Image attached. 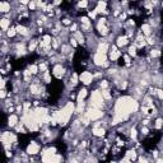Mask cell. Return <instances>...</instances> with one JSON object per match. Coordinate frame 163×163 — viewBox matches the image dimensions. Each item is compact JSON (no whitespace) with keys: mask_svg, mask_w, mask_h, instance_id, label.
Masks as SVG:
<instances>
[{"mask_svg":"<svg viewBox=\"0 0 163 163\" xmlns=\"http://www.w3.org/2000/svg\"><path fill=\"white\" fill-rule=\"evenodd\" d=\"M136 50H138V49H136V46L131 45L130 47H129V50H127V55H129V56H132V57L136 56V54H138V52H136Z\"/></svg>","mask_w":163,"mask_h":163,"instance_id":"26","label":"cell"},{"mask_svg":"<svg viewBox=\"0 0 163 163\" xmlns=\"http://www.w3.org/2000/svg\"><path fill=\"white\" fill-rule=\"evenodd\" d=\"M71 51V47H70V45H61V54H64V55H66V54H69Z\"/></svg>","mask_w":163,"mask_h":163,"instance_id":"29","label":"cell"},{"mask_svg":"<svg viewBox=\"0 0 163 163\" xmlns=\"http://www.w3.org/2000/svg\"><path fill=\"white\" fill-rule=\"evenodd\" d=\"M28 9L29 10H36L37 9V3H35V1H29V4H28Z\"/></svg>","mask_w":163,"mask_h":163,"instance_id":"36","label":"cell"},{"mask_svg":"<svg viewBox=\"0 0 163 163\" xmlns=\"http://www.w3.org/2000/svg\"><path fill=\"white\" fill-rule=\"evenodd\" d=\"M73 37H74L75 40L78 41V44H82V45H83L84 42H85V37H84L83 33H82V31H76V32H74Z\"/></svg>","mask_w":163,"mask_h":163,"instance_id":"18","label":"cell"},{"mask_svg":"<svg viewBox=\"0 0 163 163\" xmlns=\"http://www.w3.org/2000/svg\"><path fill=\"white\" fill-rule=\"evenodd\" d=\"M38 45H40V42L33 38V40H31V41H29V44H28V51H29V52H33V51L37 49Z\"/></svg>","mask_w":163,"mask_h":163,"instance_id":"20","label":"cell"},{"mask_svg":"<svg viewBox=\"0 0 163 163\" xmlns=\"http://www.w3.org/2000/svg\"><path fill=\"white\" fill-rule=\"evenodd\" d=\"M138 108H139L138 101L132 97L125 96L117 100L116 105H115V115H119V116L127 119L129 115L136 112Z\"/></svg>","mask_w":163,"mask_h":163,"instance_id":"1","label":"cell"},{"mask_svg":"<svg viewBox=\"0 0 163 163\" xmlns=\"http://www.w3.org/2000/svg\"><path fill=\"white\" fill-rule=\"evenodd\" d=\"M152 25L149 23H144L141 24V33H143V36L145 37H151L152 36Z\"/></svg>","mask_w":163,"mask_h":163,"instance_id":"14","label":"cell"},{"mask_svg":"<svg viewBox=\"0 0 163 163\" xmlns=\"http://www.w3.org/2000/svg\"><path fill=\"white\" fill-rule=\"evenodd\" d=\"M119 163H132V162H131V161H129V159H127V158L125 157V158H124V159H122L121 162H119Z\"/></svg>","mask_w":163,"mask_h":163,"instance_id":"46","label":"cell"},{"mask_svg":"<svg viewBox=\"0 0 163 163\" xmlns=\"http://www.w3.org/2000/svg\"><path fill=\"white\" fill-rule=\"evenodd\" d=\"M61 23L64 25H71V20L69 18H64V19H61Z\"/></svg>","mask_w":163,"mask_h":163,"instance_id":"39","label":"cell"},{"mask_svg":"<svg viewBox=\"0 0 163 163\" xmlns=\"http://www.w3.org/2000/svg\"><path fill=\"white\" fill-rule=\"evenodd\" d=\"M129 161H131V162H134L136 159V152H135V149H130V151H127L126 152V156H125Z\"/></svg>","mask_w":163,"mask_h":163,"instance_id":"21","label":"cell"},{"mask_svg":"<svg viewBox=\"0 0 163 163\" xmlns=\"http://www.w3.org/2000/svg\"><path fill=\"white\" fill-rule=\"evenodd\" d=\"M102 93V97H103V100L105 101H110L111 98H112V93H111L108 89H105V91H101Z\"/></svg>","mask_w":163,"mask_h":163,"instance_id":"25","label":"cell"},{"mask_svg":"<svg viewBox=\"0 0 163 163\" xmlns=\"http://www.w3.org/2000/svg\"><path fill=\"white\" fill-rule=\"evenodd\" d=\"M139 163H149V162H148L147 158H143V157H141V158H139Z\"/></svg>","mask_w":163,"mask_h":163,"instance_id":"44","label":"cell"},{"mask_svg":"<svg viewBox=\"0 0 163 163\" xmlns=\"http://www.w3.org/2000/svg\"><path fill=\"white\" fill-rule=\"evenodd\" d=\"M10 3L8 1H0V12L1 13H9L10 12Z\"/></svg>","mask_w":163,"mask_h":163,"instance_id":"19","label":"cell"},{"mask_svg":"<svg viewBox=\"0 0 163 163\" xmlns=\"http://www.w3.org/2000/svg\"><path fill=\"white\" fill-rule=\"evenodd\" d=\"M121 56H122V54L117 50V46H112V47H111V50H110V56H108L111 61H116V60H119Z\"/></svg>","mask_w":163,"mask_h":163,"instance_id":"10","label":"cell"},{"mask_svg":"<svg viewBox=\"0 0 163 163\" xmlns=\"http://www.w3.org/2000/svg\"><path fill=\"white\" fill-rule=\"evenodd\" d=\"M69 41H70V46H73V47H76V46H78V41H76L74 37H71Z\"/></svg>","mask_w":163,"mask_h":163,"instance_id":"40","label":"cell"},{"mask_svg":"<svg viewBox=\"0 0 163 163\" xmlns=\"http://www.w3.org/2000/svg\"><path fill=\"white\" fill-rule=\"evenodd\" d=\"M124 60H125V64H126V65H129V64H130V56H129V55H124Z\"/></svg>","mask_w":163,"mask_h":163,"instance_id":"42","label":"cell"},{"mask_svg":"<svg viewBox=\"0 0 163 163\" xmlns=\"http://www.w3.org/2000/svg\"><path fill=\"white\" fill-rule=\"evenodd\" d=\"M15 35H17V29H15L14 27H12V28H9V29H8V31H7V36L9 37V38L14 37Z\"/></svg>","mask_w":163,"mask_h":163,"instance_id":"30","label":"cell"},{"mask_svg":"<svg viewBox=\"0 0 163 163\" xmlns=\"http://www.w3.org/2000/svg\"><path fill=\"white\" fill-rule=\"evenodd\" d=\"M65 68H64L61 64H56V65L54 66V69H52V75L55 76V78H57V79H61L64 74H65Z\"/></svg>","mask_w":163,"mask_h":163,"instance_id":"6","label":"cell"},{"mask_svg":"<svg viewBox=\"0 0 163 163\" xmlns=\"http://www.w3.org/2000/svg\"><path fill=\"white\" fill-rule=\"evenodd\" d=\"M127 44H129V37L126 35L117 37V40H116V46L117 47H124V46H126Z\"/></svg>","mask_w":163,"mask_h":163,"instance_id":"16","label":"cell"},{"mask_svg":"<svg viewBox=\"0 0 163 163\" xmlns=\"http://www.w3.org/2000/svg\"><path fill=\"white\" fill-rule=\"evenodd\" d=\"M130 136H131V139H136V136H138V131H136V129L135 127H132L130 129Z\"/></svg>","mask_w":163,"mask_h":163,"instance_id":"35","label":"cell"},{"mask_svg":"<svg viewBox=\"0 0 163 163\" xmlns=\"http://www.w3.org/2000/svg\"><path fill=\"white\" fill-rule=\"evenodd\" d=\"M28 70L31 71L32 75H36V74H38V71H40V68H38L37 64H31V65L28 66Z\"/></svg>","mask_w":163,"mask_h":163,"instance_id":"24","label":"cell"},{"mask_svg":"<svg viewBox=\"0 0 163 163\" xmlns=\"http://www.w3.org/2000/svg\"><path fill=\"white\" fill-rule=\"evenodd\" d=\"M94 10H96L98 14H107V13H108V10H107V3H105V1L97 3V7L94 8Z\"/></svg>","mask_w":163,"mask_h":163,"instance_id":"11","label":"cell"},{"mask_svg":"<svg viewBox=\"0 0 163 163\" xmlns=\"http://www.w3.org/2000/svg\"><path fill=\"white\" fill-rule=\"evenodd\" d=\"M161 5H162V8H163V3H161Z\"/></svg>","mask_w":163,"mask_h":163,"instance_id":"48","label":"cell"},{"mask_svg":"<svg viewBox=\"0 0 163 163\" xmlns=\"http://www.w3.org/2000/svg\"><path fill=\"white\" fill-rule=\"evenodd\" d=\"M42 79L45 80V83H51V74H50V71L47 70V71H45V73H42Z\"/></svg>","mask_w":163,"mask_h":163,"instance_id":"27","label":"cell"},{"mask_svg":"<svg viewBox=\"0 0 163 163\" xmlns=\"http://www.w3.org/2000/svg\"><path fill=\"white\" fill-rule=\"evenodd\" d=\"M78 82H79V75L76 74V73H73L71 76H70V84H71V87H75V85L78 84Z\"/></svg>","mask_w":163,"mask_h":163,"instance_id":"22","label":"cell"},{"mask_svg":"<svg viewBox=\"0 0 163 163\" xmlns=\"http://www.w3.org/2000/svg\"><path fill=\"white\" fill-rule=\"evenodd\" d=\"M78 7H79V8H87V7H88V1H85V0H84V1H80V3L78 4Z\"/></svg>","mask_w":163,"mask_h":163,"instance_id":"41","label":"cell"},{"mask_svg":"<svg viewBox=\"0 0 163 163\" xmlns=\"http://www.w3.org/2000/svg\"><path fill=\"white\" fill-rule=\"evenodd\" d=\"M97 14H98V13L94 10V9H93V10H89V12H88V18H89V19H96V18H97Z\"/></svg>","mask_w":163,"mask_h":163,"instance_id":"32","label":"cell"},{"mask_svg":"<svg viewBox=\"0 0 163 163\" xmlns=\"http://www.w3.org/2000/svg\"><path fill=\"white\" fill-rule=\"evenodd\" d=\"M151 56L154 59V57H161V55H162V51L161 50H158V49H154V50H151Z\"/></svg>","mask_w":163,"mask_h":163,"instance_id":"28","label":"cell"},{"mask_svg":"<svg viewBox=\"0 0 163 163\" xmlns=\"http://www.w3.org/2000/svg\"><path fill=\"white\" fill-rule=\"evenodd\" d=\"M100 87H101L102 91H105V89H108V82H107V80H101Z\"/></svg>","mask_w":163,"mask_h":163,"instance_id":"34","label":"cell"},{"mask_svg":"<svg viewBox=\"0 0 163 163\" xmlns=\"http://www.w3.org/2000/svg\"><path fill=\"white\" fill-rule=\"evenodd\" d=\"M93 63H94V65L102 66V68L110 66V61L107 60V55L100 54V52H96L93 55Z\"/></svg>","mask_w":163,"mask_h":163,"instance_id":"4","label":"cell"},{"mask_svg":"<svg viewBox=\"0 0 163 163\" xmlns=\"http://www.w3.org/2000/svg\"><path fill=\"white\" fill-rule=\"evenodd\" d=\"M68 163H79V161L76 159V158H70L69 162H68Z\"/></svg>","mask_w":163,"mask_h":163,"instance_id":"45","label":"cell"},{"mask_svg":"<svg viewBox=\"0 0 163 163\" xmlns=\"http://www.w3.org/2000/svg\"><path fill=\"white\" fill-rule=\"evenodd\" d=\"M134 45L136 46V49H143V47L147 45V38H145V36H143V33H139V35L136 36Z\"/></svg>","mask_w":163,"mask_h":163,"instance_id":"9","label":"cell"},{"mask_svg":"<svg viewBox=\"0 0 163 163\" xmlns=\"http://www.w3.org/2000/svg\"><path fill=\"white\" fill-rule=\"evenodd\" d=\"M40 145H38L36 141H31L28 145H27V153L29 156H36V154L40 153Z\"/></svg>","mask_w":163,"mask_h":163,"instance_id":"8","label":"cell"},{"mask_svg":"<svg viewBox=\"0 0 163 163\" xmlns=\"http://www.w3.org/2000/svg\"><path fill=\"white\" fill-rule=\"evenodd\" d=\"M105 100L102 97V93L100 91H93L89 98V107H94V108H100L102 110V107L105 105Z\"/></svg>","mask_w":163,"mask_h":163,"instance_id":"2","label":"cell"},{"mask_svg":"<svg viewBox=\"0 0 163 163\" xmlns=\"http://www.w3.org/2000/svg\"><path fill=\"white\" fill-rule=\"evenodd\" d=\"M162 126H163V120L162 119H157L156 124H154V127H156L157 130H159V129H162Z\"/></svg>","mask_w":163,"mask_h":163,"instance_id":"31","label":"cell"},{"mask_svg":"<svg viewBox=\"0 0 163 163\" xmlns=\"http://www.w3.org/2000/svg\"><path fill=\"white\" fill-rule=\"evenodd\" d=\"M5 153H7V158H10V157L13 156V154H12V151H7Z\"/></svg>","mask_w":163,"mask_h":163,"instance_id":"47","label":"cell"},{"mask_svg":"<svg viewBox=\"0 0 163 163\" xmlns=\"http://www.w3.org/2000/svg\"><path fill=\"white\" fill-rule=\"evenodd\" d=\"M15 29H17V33L20 36H28L29 35V29L25 27L24 24H18L15 27Z\"/></svg>","mask_w":163,"mask_h":163,"instance_id":"15","label":"cell"},{"mask_svg":"<svg viewBox=\"0 0 163 163\" xmlns=\"http://www.w3.org/2000/svg\"><path fill=\"white\" fill-rule=\"evenodd\" d=\"M88 96V91L85 88H82L78 92V101H84V98Z\"/></svg>","mask_w":163,"mask_h":163,"instance_id":"23","label":"cell"},{"mask_svg":"<svg viewBox=\"0 0 163 163\" xmlns=\"http://www.w3.org/2000/svg\"><path fill=\"white\" fill-rule=\"evenodd\" d=\"M108 50H110V45L107 44V42H98V45H97V52H100V54H107L108 52Z\"/></svg>","mask_w":163,"mask_h":163,"instance_id":"13","label":"cell"},{"mask_svg":"<svg viewBox=\"0 0 163 163\" xmlns=\"http://www.w3.org/2000/svg\"><path fill=\"white\" fill-rule=\"evenodd\" d=\"M80 24H92L91 19L88 18V17H82L80 18Z\"/></svg>","mask_w":163,"mask_h":163,"instance_id":"33","label":"cell"},{"mask_svg":"<svg viewBox=\"0 0 163 163\" xmlns=\"http://www.w3.org/2000/svg\"><path fill=\"white\" fill-rule=\"evenodd\" d=\"M0 27H1L3 32H7L10 28V19L8 18H1L0 19Z\"/></svg>","mask_w":163,"mask_h":163,"instance_id":"17","label":"cell"},{"mask_svg":"<svg viewBox=\"0 0 163 163\" xmlns=\"http://www.w3.org/2000/svg\"><path fill=\"white\" fill-rule=\"evenodd\" d=\"M84 115L88 117L89 121H96V120L101 119L103 116V112H102V110L100 108H94V107H88L87 110H85Z\"/></svg>","mask_w":163,"mask_h":163,"instance_id":"3","label":"cell"},{"mask_svg":"<svg viewBox=\"0 0 163 163\" xmlns=\"http://www.w3.org/2000/svg\"><path fill=\"white\" fill-rule=\"evenodd\" d=\"M140 132L143 135H148L149 134V129L147 127V126H141V130H140Z\"/></svg>","mask_w":163,"mask_h":163,"instance_id":"38","label":"cell"},{"mask_svg":"<svg viewBox=\"0 0 163 163\" xmlns=\"http://www.w3.org/2000/svg\"><path fill=\"white\" fill-rule=\"evenodd\" d=\"M0 97H1V100H4V98L7 97V91H5V89H1V93H0Z\"/></svg>","mask_w":163,"mask_h":163,"instance_id":"43","label":"cell"},{"mask_svg":"<svg viewBox=\"0 0 163 163\" xmlns=\"http://www.w3.org/2000/svg\"><path fill=\"white\" fill-rule=\"evenodd\" d=\"M60 46L57 38H52V42H51V47H54V49H57V47Z\"/></svg>","mask_w":163,"mask_h":163,"instance_id":"37","label":"cell"},{"mask_svg":"<svg viewBox=\"0 0 163 163\" xmlns=\"http://www.w3.org/2000/svg\"><path fill=\"white\" fill-rule=\"evenodd\" d=\"M29 92H31V94H33V96H40V94H42V92H44V87H41L40 83L35 82V83H32L29 85Z\"/></svg>","mask_w":163,"mask_h":163,"instance_id":"7","label":"cell"},{"mask_svg":"<svg viewBox=\"0 0 163 163\" xmlns=\"http://www.w3.org/2000/svg\"><path fill=\"white\" fill-rule=\"evenodd\" d=\"M18 124H19L18 115H15V114L9 115V117H8V126H9V127H15Z\"/></svg>","mask_w":163,"mask_h":163,"instance_id":"12","label":"cell"},{"mask_svg":"<svg viewBox=\"0 0 163 163\" xmlns=\"http://www.w3.org/2000/svg\"><path fill=\"white\" fill-rule=\"evenodd\" d=\"M94 79V75L92 74L91 71H82L80 73V75H79V82H82L84 85H89V84H92V82Z\"/></svg>","mask_w":163,"mask_h":163,"instance_id":"5","label":"cell"}]
</instances>
